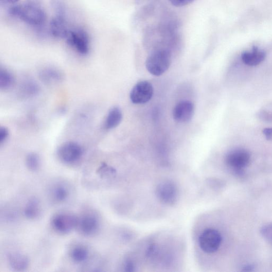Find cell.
Returning <instances> with one entry per match:
<instances>
[{
  "label": "cell",
  "instance_id": "obj_1",
  "mask_svg": "<svg viewBox=\"0 0 272 272\" xmlns=\"http://www.w3.org/2000/svg\"><path fill=\"white\" fill-rule=\"evenodd\" d=\"M8 12L13 18L35 27L43 26L46 20L45 12L38 0H27L23 4L12 6Z\"/></svg>",
  "mask_w": 272,
  "mask_h": 272
},
{
  "label": "cell",
  "instance_id": "obj_2",
  "mask_svg": "<svg viewBox=\"0 0 272 272\" xmlns=\"http://www.w3.org/2000/svg\"><path fill=\"white\" fill-rule=\"evenodd\" d=\"M171 55L169 51L159 49L152 52L146 61L148 71L152 75L159 76L165 74L171 64Z\"/></svg>",
  "mask_w": 272,
  "mask_h": 272
},
{
  "label": "cell",
  "instance_id": "obj_3",
  "mask_svg": "<svg viewBox=\"0 0 272 272\" xmlns=\"http://www.w3.org/2000/svg\"><path fill=\"white\" fill-rule=\"evenodd\" d=\"M69 46L82 56L88 54L90 50V40L87 31L81 27L71 28L66 39Z\"/></svg>",
  "mask_w": 272,
  "mask_h": 272
},
{
  "label": "cell",
  "instance_id": "obj_4",
  "mask_svg": "<svg viewBox=\"0 0 272 272\" xmlns=\"http://www.w3.org/2000/svg\"><path fill=\"white\" fill-rule=\"evenodd\" d=\"M78 216L68 212H60L53 215L51 220L52 229L60 234H68L76 229Z\"/></svg>",
  "mask_w": 272,
  "mask_h": 272
},
{
  "label": "cell",
  "instance_id": "obj_5",
  "mask_svg": "<svg viewBox=\"0 0 272 272\" xmlns=\"http://www.w3.org/2000/svg\"><path fill=\"white\" fill-rule=\"evenodd\" d=\"M83 149L79 143L69 141L62 144L58 150L57 154L64 164L71 165L76 163L83 155Z\"/></svg>",
  "mask_w": 272,
  "mask_h": 272
},
{
  "label": "cell",
  "instance_id": "obj_6",
  "mask_svg": "<svg viewBox=\"0 0 272 272\" xmlns=\"http://www.w3.org/2000/svg\"><path fill=\"white\" fill-rule=\"evenodd\" d=\"M100 227L98 216L91 212H86L78 216L76 229L85 237H90L97 233Z\"/></svg>",
  "mask_w": 272,
  "mask_h": 272
},
{
  "label": "cell",
  "instance_id": "obj_7",
  "mask_svg": "<svg viewBox=\"0 0 272 272\" xmlns=\"http://www.w3.org/2000/svg\"><path fill=\"white\" fill-rule=\"evenodd\" d=\"M222 240L221 233L217 230L209 228L201 234L199 244L203 251L212 253L219 249L222 243Z\"/></svg>",
  "mask_w": 272,
  "mask_h": 272
},
{
  "label": "cell",
  "instance_id": "obj_8",
  "mask_svg": "<svg viewBox=\"0 0 272 272\" xmlns=\"http://www.w3.org/2000/svg\"><path fill=\"white\" fill-rule=\"evenodd\" d=\"M250 154L244 149H236L230 152L226 156V163L230 168L241 173L250 161Z\"/></svg>",
  "mask_w": 272,
  "mask_h": 272
},
{
  "label": "cell",
  "instance_id": "obj_9",
  "mask_svg": "<svg viewBox=\"0 0 272 272\" xmlns=\"http://www.w3.org/2000/svg\"><path fill=\"white\" fill-rule=\"evenodd\" d=\"M153 93V87L150 82L141 81L138 83L131 90V100L136 104H146L152 99Z\"/></svg>",
  "mask_w": 272,
  "mask_h": 272
},
{
  "label": "cell",
  "instance_id": "obj_10",
  "mask_svg": "<svg viewBox=\"0 0 272 272\" xmlns=\"http://www.w3.org/2000/svg\"><path fill=\"white\" fill-rule=\"evenodd\" d=\"M156 193L158 200L164 204L172 205L177 201L178 190L174 183L165 181L158 184Z\"/></svg>",
  "mask_w": 272,
  "mask_h": 272
},
{
  "label": "cell",
  "instance_id": "obj_11",
  "mask_svg": "<svg viewBox=\"0 0 272 272\" xmlns=\"http://www.w3.org/2000/svg\"><path fill=\"white\" fill-rule=\"evenodd\" d=\"M195 107L189 101H182L176 105L173 110V118L179 123H187L193 119Z\"/></svg>",
  "mask_w": 272,
  "mask_h": 272
},
{
  "label": "cell",
  "instance_id": "obj_12",
  "mask_svg": "<svg viewBox=\"0 0 272 272\" xmlns=\"http://www.w3.org/2000/svg\"><path fill=\"white\" fill-rule=\"evenodd\" d=\"M67 15H56L50 24V33L57 39H66L71 28L67 20Z\"/></svg>",
  "mask_w": 272,
  "mask_h": 272
},
{
  "label": "cell",
  "instance_id": "obj_13",
  "mask_svg": "<svg viewBox=\"0 0 272 272\" xmlns=\"http://www.w3.org/2000/svg\"><path fill=\"white\" fill-rule=\"evenodd\" d=\"M41 81L47 85H53L62 82L64 79L63 73L59 70L52 68L46 67L41 70L39 74Z\"/></svg>",
  "mask_w": 272,
  "mask_h": 272
},
{
  "label": "cell",
  "instance_id": "obj_14",
  "mask_svg": "<svg viewBox=\"0 0 272 272\" xmlns=\"http://www.w3.org/2000/svg\"><path fill=\"white\" fill-rule=\"evenodd\" d=\"M8 263L15 271H24L28 268L29 265L28 258L24 254L18 252H10L7 254Z\"/></svg>",
  "mask_w": 272,
  "mask_h": 272
},
{
  "label": "cell",
  "instance_id": "obj_15",
  "mask_svg": "<svg viewBox=\"0 0 272 272\" xmlns=\"http://www.w3.org/2000/svg\"><path fill=\"white\" fill-rule=\"evenodd\" d=\"M70 195L68 186L63 183H56L50 190L51 200L57 204H62L67 201Z\"/></svg>",
  "mask_w": 272,
  "mask_h": 272
},
{
  "label": "cell",
  "instance_id": "obj_16",
  "mask_svg": "<svg viewBox=\"0 0 272 272\" xmlns=\"http://www.w3.org/2000/svg\"><path fill=\"white\" fill-rule=\"evenodd\" d=\"M266 53L254 46L251 52H245L242 55V60L245 65L249 66H257L264 61Z\"/></svg>",
  "mask_w": 272,
  "mask_h": 272
},
{
  "label": "cell",
  "instance_id": "obj_17",
  "mask_svg": "<svg viewBox=\"0 0 272 272\" xmlns=\"http://www.w3.org/2000/svg\"><path fill=\"white\" fill-rule=\"evenodd\" d=\"M69 257L73 263L76 264L85 263L89 257L88 248L82 244L73 246L69 252Z\"/></svg>",
  "mask_w": 272,
  "mask_h": 272
},
{
  "label": "cell",
  "instance_id": "obj_18",
  "mask_svg": "<svg viewBox=\"0 0 272 272\" xmlns=\"http://www.w3.org/2000/svg\"><path fill=\"white\" fill-rule=\"evenodd\" d=\"M41 213V205L40 201L37 197L30 198L24 206V216L29 220H33L38 218Z\"/></svg>",
  "mask_w": 272,
  "mask_h": 272
},
{
  "label": "cell",
  "instance_id": "obj_19",
  "mask_svg": "<svg viewBox=\"0 0 272 272\" xmlns=\"http://www.w3.org/2000/svg\"><path fill=\"white\" fill-rule=\"evenodd\" d=\"M123 118L121 109L114 107L109 111L104 122L105 129L111 130L116 129L121 122Z\"/></svg>",
  "mask_w": 272,
  "mask_h": 272
},
{
  "label": "cell",
  "instance_id": "obj_20",
  "mask_svg": "<svg viewBox=\"0 0 272 272\" xmlns=\"http://www.w3.org/2000/svg\"><path fill=\"white\" fill-rule=\"evenodd\" d=\"M40 91V87L37 83L33 81H26L21 85L20 93L25 98L33 97Z\"/></svg>",
  "mask_w": 272,
  "mask_h": 272
},
{
  "label": "cell",
  "instance_id": "obj_21",
  "mask_svg": "<svg viewBox=\"0 0 272 272\" xmlns=\"http://www.w3.org/2000/svg\"><path fill=\"white\" fill-rule=\"evenodd\" d=\"M14 83V78L12 74L6 68L0 69V89L7 90L11 88Z\"/></svg>",
  "mask_w": 272,
  "mask_h": 272
},
{
  "label": "cell",
  "instance_id": "obj_22",
  "mask_svg": "<svg viewBox=\"0 0 272 272\" xmlns=\"http://www.w3.org/2000/svg\"><path fill=\"white\" fill-rule=\"evenodd\" d=\"M26 165L31 171L35 172L39 170L41 166V159L39 155L35 153H30L26 158Z\"/></svg>",
  "mask_w": 272,
  "mask_h": 272
},
{
  "label": "cell",
  "instance_id": "obj_23",
  "mask_svg": "<svg viewBox=\"0 0 272 272\" xmlns=\"http://www.w3.org/2000/svg\"><path fill=\"white\" fill-rule=\"evenodd\" d=\"M97 173L102 178H106L115 173V170L105 164H102L98 168Z\"/></svg>",
  "mask_w": 272,
  "mask_h": 272
},
{
  "label": "cell",
  "instance_id": "obj_24",
  "mask_svg": "<svg viewBox=\"0 0 272 272\" xmlns=\"http://www.w3.org/2000/svg\"><path fill=\"white\" fill-rule=\"evenodd\" d=\"M52 6L56 15H67L66 7L60 0H52Z\"/></svg>",
  "mask_w": 272,
  "mask_h": 272
},
{
  "label": "cell",
  "instance_id": "obj_25",
  "mask_svg": "<svg viewBox=\"0 0 272 272\" xmlns=\"http://www.w3.org/2000/svg\"><path fill=\"white\" fill-rule=\"evenodd\" d=\"M261 233L266 241L272 245V223L263 226L261 229Z\"/></svg>",
  "mask_w": 272,
  "mask_h": 272
},
{
  "label": "cell",
  "instance_id": "obj_26",
  "mask_svg": "<svg viewBox=\"0 0 272 272\" xmlns=\"http://www.w3.org/2000/svg\"><path fill=\"white\" fill-rule=\"evenodd\" d=\"M170 4L175 7H183L195 2V0H169Z\"/></svg>",
  "mask_w": 272,
  "mask_h": 272
},
{
  "label": "cell",
  "instance_id": "obj_27",
  "mask_svg": "<svg viewBox=\"0 0 272 272\" xmlns=\"http://www.w3.org/2000/svg\"><path fill=\"white\" fill-rule=\"evenodd\" d=\"M9 132L5 126H2L0 129V143L2 145L8 138Z\"/></svg>",
  "mask_w": 272,
  "mask_h": 272
},
{
  "label": "cell",
  "instance_id": "obj_28",
  "mask_svg": "<svg viewBox=\"0 0 272 272\" xmlns=\"http://www.w3.org/2000/svg\"><path fill=\"white\" fill-rule=\"evenodd\" d=\"M263 133L267 140H272V128L265 129Z\"/></svg>",
  "mask_w": 272,
  "mask_h": 272
},
{
  "label": "cell",
  "instance_id": "obj_29",
  "mask_svg": "<svg viewBox=\"0 0 272 272\" xmlns=\"http://www.w3.org/2000/svg\"><path fill=\"white\" fill-rule=\"evenodd\" d=\"M124 268L125 270L128 271H132L134 270V266L132 262L129 261L125 262Z\"/></svg>",
  "mask_w": 272,
  "mask_h": 272
},
{
  "label": "cell",
  "instance_id": "obj_30",
  "mask_svg": "<svg viewBox=\"0 0 272 272\" xmlns=\"http://www.w3.org/2000/svg\"><path fill=\"white\" fill-rule=\"evenodd\" d=\"M20 0H0L2 5H12L17 4Z\"/></svg>",
  "mask_w": 272,
  "mask_h": 272
},
{
  "label": "cell",
  "instance_id": "obj_31",
  "mask_svg": "<svg viewBox=\"0 0 272 272\" xmlns=\"http://www.w3.org/2000/svg\"><path fill=\"white\" fill-rule=\"evenodd\" d=\"M255 267L252 265H248L243 267V271H253Z\"/></svg>",
  "mask_w": 272,
  "mask_h": 272
}]
</instances>
